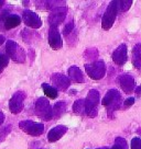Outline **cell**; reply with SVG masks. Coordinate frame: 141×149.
Here are the masks:
<instances>
[{
	"label": "cell",
	"mask_w": 141,
	"mask_h": 149,
	"mask_svg": "<svg viewBox=\"0 0 141 149\" xmlns=\"http://www.w3.org/2000/svg\"><path fill=\"white\" fill-rule=\"evenodd\" d=\"M34 112L39 117H41L44 121H50L53 117V109L47 99L40 98L34 103Z\"/></svg>",
	"instance_id": "6da1fadb"
},
{
	"label": "cell",
	"mask_w": 141,
	"mask_h": 149,
	"mask_svg": "<svg viewBox=\"0 0 141 149\" xmlns=\"http://www.w3.org/2000/svg\"><path fill=\"white\" fill-rule=\"evenodd\" d=\"M118 9H119L118 1H111L109 3L108 8L104 14L103 20H102V26H103L104 30H109L113 26L114 22L116 20V17H117Z\"/></svg>",
	"instance_id": "7a4b0ae2"
},
{
	"label": "cell",
	"mask_w": 141,
	"mask_h": 149,
	"mask_svg": "<svg viewBox=\"0 0 141 149\" xmlns=\"http://www.w3.org/2000/svg\"><path fill=\"white\" fill-rule=\"evenodd\" d=\"M99 103V92L95 89H92L87 98L85 100V105H86V114L90 117H95L97 115V107Z\"/></svg>",
	"instance_id": "3957f363"
},
{
	"label": "cell",
	"mask_w": 141,
	"mask_h": 149,
	"mask_svg": "<svg viewBox=\"0 0 141 149\" xmlns=\"http://www.w3.org/2000/svg\"><path fill=\"white\" fill-rule=\"evenodd\" d=\"M6 52L8 57L16 63H23L25 61V53L14 41H7Z\"/></svg>",
	"instance_id": "277c9868"
},
{
	"label": "cell",
	"mask_w": 141,
	"mask_h": 149,
	"mask_svg": "<svg viewBox=\"0 0 141 149\" xmlns=\"http://www.w3.org/2000/svg\"><path fill=\"white\" fill-rule=\"evenodd\" d=\"M104 107L108 109V113L110 115V112L116 111L119 104H120V94L116 89H110L108 92L106 93V95L104 97L103 101H102Z\"/></svg>",
	"instance_id": "5b68a950"
},
{
	"label": "cell",
	"mask_w": 141,
	"mask_h": 149,
	"mask_svg": "<svg viewBox=\"0 0 141 149\" xmlns=\"http://www.w3.org/2000/svg\"><path fill=\"white\" fill-rule=\"evenodd\" d=\"M85 69H86V72L88 74V76L94 80L102 79L104 76H105V72H106L105 64L102 61H95L93 64L86 65L85 66Z\"/></svg>",
	"instance_id": "8992f818"
},
{
	"label": "cell",
	"mask_w": 141,
	"mask_h": 149,
	"mask_svg": "<svg viewBox=\"0 0 141 149\" xmlns=\"http://www.w3.org/2000/svg\"><path fill=\"white\" fill-rule=\"evenodd\" d=\"M19 127L31 136H40L44 132V125L41 123H35L32 121H21Z\"/></svg>",
	"instance_id": "52a82bcc"
},
{
	"label": "cell",
	"mask_w": 141,
	"mask_h": 149,
	"mask_svg": "<svg viewBox=\"0 0 141 149\" xmlns=\"http://www.w3.org/2000/svg\"><path fill=\"white\" fill-rule=\"evenodd\" d=\"M66 12H67V8L65 6L63 7H56L51 11V13L49 15V23L51 26H56L59 24H61L66 17Z\"/></svg>",
	"instance_id": "ba28073f"
},
{
	"label": "cell",
	"mask_w": 141,
	"mask_h": 149,
	"mask_svg": "<svg viewBox=\"0 0 141 149\" xmlns=\"http://www.w3.org/2000/svg\"><path fill=\"white\" fill-rule=\"evenodd\" d=\"M24 99H25V94L22 91H18L14 93L9 101V109L11 113L18 114L23 110Z\"/></svg>",
	"instance_id": "9c48e42d"
},
{
	"label": "cell",
	"mask_w": 141,
	"mask_h": 149,
	"mask_svg": "<svg viewBox=\"0 0 141 149\" xmlns=\"http://www.w3.org/2000/svg\"><path fill=\"white\" fill-rule=\"evenodd\" d=\"M22 18L25 25H28L32 29H39L41 28L42 25V21L39 17L38 14H35L34 12L30 11V10H24L23 14H22Z\"/></svg>",
	"instance_id": "30bf717a"
},
{
	"label": "cell",
	"mask_w": 141,
	"mask_h": 149,
	"mask_svg": "<svg viewBox=\"0 0 141 149\" xmlns=\"http://www.w3.org/2000/svg\"><path fill=\"white\" fill-rule=\"evenodd\" d=\"M49 44L53 49H60L62 47L61 34L56 26H51L49 31Z\"/></svg>",
	"instance_id": "8fae6325"
},
{
	"label": "cell",
	"mask_w": 141,
	"mask_h": 149,
	"mask_svg": "<svg viewBox=\"0 0 141 149\" xmlns=\"http://www.w3.org/2000/svg\"><path fill=\"white\" fill-rule=\"evenodd\" d=\"M118 82L126 93H130L135 88V79L130 74H121L118 77Z\"/></svg>",
	"instance_id": "7c38bea8"
},
{
	"label": "cell",
	"mask_w": 141,
	"mask_h": 149,
	"mask_svg": "<svg viewBox=\"0 0 141 149\" xmlns=\"http://www.w3.org/2000/svg\"><path fill=\"white\" fill-rule=\"evenodd\" d=\"M113 61L117 65H123L127 61V46L121 44L113 53Z\"/></svg>",
	"instance_id": "4fadbf2b"
},
{
	"label": "cell",
	"mask_w": 141,
	"mask_h": 149,
	"mask_svg": "<svg viewBox=\"0 0 141 149\" xmlns=\"http://www.w3.org/2000/svg\"><path fill=\"white\" fill-rule=\"evenodd\" d=\"M51 79L53 81V84H55V87L60 90H66L70 84V78L62 74H53Z\"/></svg>",
	"instance_id": "5bb4252c"
},
{
	"label": "cell",
	"mask_w": 141,
	"mask_h": 149,
	"mask_svg": "<svg viewBox=\"0 0 141 149\" xmlns=\"http://www.w3.org/2000/svg\"><path fill=\"white\" fill-rule=\"evenodd\" d=\"M67 132V127L64 125H59L54 128H52L49 134H47V140L50 143H54V141H57V140L61 138L62 136L65 134Z\"/></svg>",
	"instance_id": "9a60e30c"
},
{
	"label": "cell",
	"mask_w": 141,
	"mask_h": 149,
	"mask_svg": "<svg viewBox=\"0 0 141 149\" xmlns=\"http://www.w3.org/2000/svg\"><path fill=\"white\" fill-rule=\"evenodd\" d=\"M68 78H70L72 81L74 82H77V84H82L84 82V76H83V72L80 71V69L76 66H73L68 69Z\"/></svg>",
	"instance_id": "2e32d148"
},
{
	"label": "cell",
	"mask_w": 141,
	"mask_h": 149,
	"mask_svg": "<svg viewBox=\"0 0 141 149\" xmlns=\"http://www.w3.org/2000/svg\"><path fill=\"white\" fill-rule=\"evenodd\" d=\"M66 111V103L65 101H59L53 107V118H60Z\"/></svg>",
	"instance_id": "e0dca14e"
},
{
	"label": "cell",
	"mask_w": 141,
	"mask_h": 149,
	"mask_svg": "<svg viewBox=\"0 0 141 149\" xmlns=\"http://www.w3.org/2000/svg\"><path fill=\"white\" fill-rule=\"evenodd\" d=\"M132 63L136 68L141 69V44H137L132 51Z\"/></svg>",
	"instance_id": "ac0fdd59"
},
{
	"label": "cell",
	"mask_w": 141,
	"mask_h": 149,
	"mask_svg": "<svg viewBox=\"0 0 141 149\" xmlns=\"http://www.w3.org/2000/svg\"><path fill=\"white\" fill-rule=\"evenodd\" d=\"M21 23V18L16 15V14H12V15H9L7 17L5 20V28L7 30H10V29L17 28L19 24Z\"/></svg>",
	"instance_id": "d6986e66"
},
{
	"label": "cell",
	"mask_w": 141,
	"mask_h": 149,
	"mask_svg": "<svg viewBox=\"0 0 141 149\" xmlns=\"http://www.w3.org/2000/svg\"><path fill=\"white\" fill-rule=\"evenodd\" d=\"M73 111L75 112L76 114H80V115H83V114H86V105H85V100H77L75 101L74 105H73Z\"/></svg>",
	"instance_id": "ffe728a7"
},
{
	"label": "cell",
	"mask_w": 141,
	"mask_h": 149,
	"mask_svg": "<svg viewBox=\"0 0 141 149\" xmlns=\"http://www.w3.org/2000/svg\"><path fill=\"white\" fill-rule=\"evenodd\" d=\"M42 89H43V91H44V93H45V95H47V98L55 99L57 97V90L55 88L51 87L50 84H42Z\"/></svg>",
	"instance_id": "44dd1931"
},
{
	"label": "cell",
	"mask_w": 141,
	"mask_h": 149,
	"mask_svg": "<svg viewBox=\"0 0 141 149\" xmlns=\"http://www.w3.org/2000/svg\"><path fill=\"white\" fill-rule=\"evenodd\" d=\"M8 63H9V57L4 54H0V72L4 71V69L8 65Z\"/></svg>",
	"instance_id": "7402d4cb"
},
{
	"label": "cell",
	"mask_w": 141,
	"mask_h": 149,
	"mask_svg": "<svg viewBox=\"0 0 141 149\" xmlns=\"http://www.w3.org/2000/svg\"><path fill=\"white\" fill-rule=\"evenodd\" d=\"M132 5L131 0H126V1H118V6H119V9L121 11H127Z\"/></svg>",
	"instance_id": "603a6c76"
},
{
	"label": "cell",
	"mask_w": 141,
	"mask_h": 149,
	"mask_svg": "<svg viewBox=\"0 0 141 149\" xmlns=\"http://www.w3.org/2000/svg\"><path fill=\"white\" fill-rule=\"evenodd\" d=\"M131 149H141V138L135 137L131 140Z\"/></svg>",
	"instance_id": "cb8c5ba5"
},
{
	"label": "cell",
	"mask_w": 141,
	"mask_h": 149,
	"mask_svg": "<svg viewBox=\"0 0 141 149\" xmlns=\"http://www.w3.org/2000/svg\"><path fill=\"white\" fill-rule=\"evenodd\" d=\"M115 145L120 146L122 149H127V143H126V140L123 139V138H121V137L116 138V140H115Z\"/></svg>",
	"instance_id": "d4e9b609"
},
{
	"label": "cell",
	"mask_w": 141,
	"mask_h": 149,
	"mask_svg": "<svg viewBox=\"0 0 141 149\" xmlns=\"http://www.w3.org/2000/svg\"><path fill=\"white\" fill-rule=\"evenodd\" d=\"M73 22H68V23L65 25V28H64V30H63V33H64V35H67V34H70V31L73 30Z\"/></svg>",
	"instance_id": "484cf974"
},
{
	"label": "cell",
	"mask_w": 141,
	"mask_h": 149,
	"mask_svg": "<svg viewBox=\"0 0 141 149\" xmlns=\"http://www.w3.org/2000/svg\"><path fill=\"white\" fill-rule=\"evenodd\" d=\"M133 103H135V98H129L125 101V107H131Z\"/></svg>",
	"instance_id": "4316f807"
},
{
	"label": "cell",
	"mask_w": 141,
	"mask_h": 149,
	"mask_svg": "<svg viewBox=\"0 0 141 149\" xmlns=\"http://www.w3.org/2000/svg\"><path fill=\"white\" fill-rule=\"evenodd\" d=\"M4 121H5V114L2 113V111L0 110V125L4 123Z\"/></svg>",
	"instance_id": "83f0119b"
},
{
	"label": "cell",
	"mask_w": 141,
	"mask_h": 149,
	"mask_svg": "<svg viewBox=\"0 0 141 149\" xmlns=\"http://www.w3.org/2000/svg\"><path fill=\"white\" fill-rule=\"evenodd\" d=\"M5 42V36L4 35H0V45Z\"/></svg>",
	"instance_id": "f1b7e54d"
},
{
	"label": "cell",
	"mask_w": 141,
	"mask_h": 149,
	"mask_svg": "<svg viewBox=\"0 0 141 149\" xmlns=\"http://www.w3.org/2000/svg\"><path fill=\"white\" fill-rule=\"evenodd\" d=\"M110 149H122V148L120 147V146H117V145H115V146H114V147H111Z\"/></svg>",
	"instance_id": "f546056e"
},
{
	"label": "cell",
	"mask_w": 141,
	"mask_h": 149,
	"mask_svg": "<svg viewBox=\"0 0 141 149\" xmlns=\"http://www.w3.org/2000/svg\"><path fill=\"white\" fill-rule=\"evenodd\" d=\"M97 149H109V148H106V147H104V148H97Z\"/></svg>",
	"instance_id": "4dcf8cb0"
},
{
	"label": "cell",
	"mask_w": 141,
	"mask_h": 149,
	"mask_svg": "<svg viewBox=\"0 0 141 149\" xmlns=\"http://www.w3.org/2000/svg\"><path fill=\"white\" fill-rule=\"evenodd\" d=\"M140 91H141V87L139 89H138V92H140Z\"/></svg>",
	"instance_id": "1f68e13d"
}]
</instances>
